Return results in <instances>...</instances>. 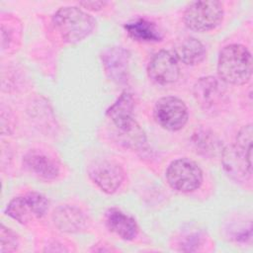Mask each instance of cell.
I'll list each match as a JSON object with an SVG mask.
<instances>
[{"label": "cell", "mask_w": 253, "mask_h": 253, "mask_svg": "<svg viewBox=\"0 0 253 253\" xmlns=\"http://www.w3.org/2000/svg\"><path fill=\"white\" fill-rule=\"evenodd\" d=\"M221 162L226 174L236 182H246L252 174V125H246L237 133L236 141L223 148Z\"/></svg>", "instance_id": "obj_1"}, {"label": "cell", "mask_w": 253, "mask_h": 253, "mask_svg": "<svg viewBox=\"0 0 253 253\" xmlns=\"http://www.w3.org/2000/svg\"><path fill=\"white\" fill-rule=\"evenodd\" d=\"M218 78L226 84H246L252 75V55L249 49L239 43L225 45L218 54Z\"/></svg>", "instance_id": "obj_2"}, {"label": "cell", "mask_w": 253, "mask_h": 253, "mask_svg": "<svg viewBox=\"0 0 253 253\" xmlns=\"http://www.w3.org/2000/svg\"><path fill=\"white\" fill-rule=\"evenodd\" d=\"M52 23L62 40L76 43L89 37L96 26V20L78 7H61L52 17Z\"/></svg>", "instance_id": "obj_3"}, {"label": "cell", "mask_w": 253, "mask_h": 253, "mask_svg": "<svg viewBox=\"0 0 253 253\" xmlns=\"http://www.w3.org/2000/svg\"><path fill=\"white\" fill-rule=\"evenodd\" d=\"M222 18V4L215 0L192 2L184 12V23L186 27L200 33L216 28L221 23Z\"/></svg>", "instance_id": "obj_4"}, {"label": "cell", "mask_w": 253, "mask_h": 253, "mask_svg": "<svg viewBox=\"0 0 253 253\" xmlns=\"http://www.w3.org/2000/svg\"><path fill=\"white\" fill-rule=\"evenodd\" d=\"M166 179L169 186L180 193H191L203 183V172L199 165L189 158L173 160L167 167Z\"/></svg>", "instance_id": "obj_5"}, {"label": "cell", "mask_w": 253, "mask_h": 253, "mask_svg": "<svg viewBox=\"0 0 253 253\" xmlns=\"http://www.w3.org/2000/svg\"><path fill=\"white\" fill-rule=\"evenodd\" d=\"M49 202L38 192H30L12 199L5 209V213L19 223L27 224L33 219L42 218L47 211Z\"/></svg>", "instance_id": "obj_6"}, {"label": "cell", "mask_w": 253, "mask_h": 253, "mask_svg": "<svg viewBox=\"0 0 253 253\" xmlns=\"http://www.w3.org/2000/svg\"><path fill=\"white\" fill-rule=\"evenodd\" d=\"M153 116L161 127L177 131L185 126L189 114L187 106L181 99L174 96H166L155 103Z\"/></svg>", "instance_id": "obj_7"}, {"label": "cell", "mask_w": 253, "mask_h": 253, "mask_svg": "<svg viewBox=\"0 0 253 253\" xmlns=\"http://www.w3.org/2000/svg\"><path fill=\"white\" fill-rule=\"evenodd\" d=\"M87 172L91 181L107 194L117 192L125 179L123 167L113 160H95L89 164Z\"/></svg>", "instance_id": "obj_8"}, {"label": "cell", "mask_w": 253, "mask_h": 253, "mask_svg": "<svg viewBox=\"0 0 253 253\" xmlns=\"http://www.w3.org/2000/svg\"><path fill=\"white\" fill-rule=\"evenodd\" d=\"M225 83L219 78L207 76L200 78L194 85V97L205 111H216L226 102Z\"/></svg>", "instance_id": "obj_9"}, {"label": "cell", "mask_w": 253, "mask_h": 253, "mask_svg": "<svg viewBox=\"0 0 253 253\" xmlns=\"http://www.w3.org/2000/svg\"><path fill=\"white\" fill-rule=\"evenodd\" d=\"M147 74L152 81L161 85L177 81L180 67L174 52L165 49L156 52L148 62Z\"/></svg>", "instance_id": "obj_10"}, {"label": "cell", "mask_w": 253, "mask_h": 253, "mask_svg": "<svg viewBox=\"0 0 253 253\" xmlns=\"http://www.w3.org/2000/svg\"><path fill=\"white\" fill-rule=\"evenodd\" d=\"M133 108L134 100L132 94L128 91H124L107 109V117L111 119L121 133L131 131L139 126L133 119Z\"/></svg>", "instance_id": "obj_11"}, {"label": "cell", "mask_w": 253, "mask_h": 253, "mask_svg": "<svg viewBox=\"0 0 253 253\" xmlns=\"http://www.w3.org/2000/svg\"><path fill=\"white\" fill-rule=\"evenodd\" d=\"M106 75L117 84H124L128 78L129 52L123 46H111L101 54Z\"/></svg>", "instance_id": "obj_12"}, {"label": "cell", "mask_w": 253, "mask_h": 253, "mask_svg": "<svg viewBox=\"0 0 253 253\" xmlns=\"http://www.w3.org/2000/svg\"><path fill=\"white\" fill-rule=\"evenodd\" d=\"M25 167L35 176L43 180H53L59 174L56 162L40 150H30L24 156Z\"/></svg>", "instance_id": "obj_13"}, {"label": "cell", "mask_w": 253, "mask_h": 253, "mask_svg": "<svg viewBox=\"0 0 253 253\" xmlns=\"http://www.w3.org/2000/svg\"><path fill=\"white\" fill-rule=\"evenodd\" d=\"M105 221L109 230L124 240H132L138 233L135 219L117 208L109 209L106 211Z\"/></svg>", "instance_id": "obj_14"}, {"label": "cell", "mask_w": 253, "mask_h": 253, "mask_svg": "<svg viewBox=\"0 0 253 253\" xmlns=\"http://www.w3.org/2000/svg\"><path fill=\"white\" fill-rule=\"evenodd\" d=\"M55 226L61 231L77 232L82 230L87 218L85 214L77 208L71 206L58 207L52 215Z\"/></svg>", "instance_id": "obj_15"}, {"label": "cell", "mask_w": 253, "mask_h": 253, "mask_svg": "<svg viewBox=\"0 0 253 253\" xmlns=\"http://www.w3.org/2000/svg\"><path fill=\"white\" fill-rule=\"evenodd\" d=\"M173 52L178 61L186 65H197L201 63L207 54L206 47L202 42L193 37H188L180 41L176 44Z\"/></svg>", "instance_id": "obj_16"}, {"label": "cell", "mask_w": 253, "mask_h": 253, "mask_svg": "<svg viewBox=\"0 0 253 253\" xmlns=\"http://www.w3.org/2000/svg\"><path fill=\"white\" fill-rule=\"evenodd\" d=\"M127 35L138 42H159L162 36L156 25L144 18L130 21L125 25Z\"/></svg>", "instance_id": "obj_17"}, {"label": "cell", "mask_w": 253, "mask_h": 253, "mask_svg": "<svg viewBox=\"0 0 253 253\" xmlns=\"http://www.w3.org/2000/svg\"><path fill=\"white\" fill-rule=\"evenodd\" d=\"M193 141L197 149L203 152L205 155H215L222 152L223 148L220 147V141L211 132L202 130L197 131L193 135Z\"/></svg>", "instance_id": "obj_18"}, {"label": "cell", "mask_w": 253, "mask_h": 253, "mask_svg": "<svg viewBox=\"0 0 253 253\" xmlns=\"http://www.w3.org/2000/svg\"><path fill=\"white\" fill-rule=\"evenodd\" d=\"M19 240L16 233L4 224L0 227V252H14L18 249Z\"/></svg>", "instance_id": "obj_19"}, {"label": "cell", "mask_w": 253, "mask_h": 253, "mask_svg": "<svg viewBox=\"0 0 253 253\" xmlns=\"http://www.w3.org/2000/svg\"><path fill=\"white\" fill-rule=\"evenodd\" d=\"M200 236L198 234H190L181 243V251H196L200 245Z\"/></svg>", "instance_id": "obj_20"}, {"label": "cell", "mask_w": 253, "mask_h": 253, "mask_svg": "<svg viewBox=\"0 0 253 253\" xmlns=\"http://www.w3.org/2000/svg\"><path fill=\"white\" fill-rule=\"evenodd\" d=\"M106 1H82L79 5L90 11H99L106 6Z\"/></svg>", "instance_id": "obj_21"}]
</instances>
